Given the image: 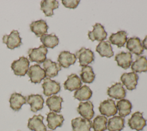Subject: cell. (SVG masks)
Wrapping results in <instances>:
<instances>
[{"label": "cell", "mask_w": 147, "mask_h": 131, "mask_svg": "<svg viewBox=\"0 0 147 131\" xmlns=\"http://www.w3.org/2000/svg\"><path fill=\"white\" fill-rule=\"evenodd\" d=\"M29 64V61L26 57H21L12 62L11 68L16 76H24L28 72Z\"/></svg>", "instance_id": "6da1fadb"}, {"label": "cell", "mask_w": 147, "mask_h": 131, "mask_svg": "<svg viewBox=\"0 0 147 131\" xmlns=\"http://www.w3.org/2000/svg\"><path fill=\"white\" fill-rule=\"evenodd\" d=\"M48 49L43 45L38 48H30L28 51L29 60L31 62H36L37 63H43L47 59Z\"/></svg>", "instance_id": "7a4b0ae2"}, {"label": "cell", "mask_w": 147, "mask_h": 131, "mask_svg": "<svg viewBox=\"0 0 147 131\" xmlns=\"http://www.w3.org/2000/svg\"><path fill=\"white\" fill-rule=\"evenodd\" d=\"M142 114L140 111L135 112L128 119L127 124L131 129L137 131L142 130L146 125V119L143 117Z\"/></svg>", "instance_id": "3957f363"}, {"label": "cell", "mask_w": 147, "mask_h": 131, "mask_svg": "<svg viewBox=\"0 0 147 131\" xmlns=\"http://www.w3.org/2000/svg\"><path fill=\"white\" fill-rule=\"evenodd\" d=\"M2 42L6 44L7 47L13 50L20 47L22 44L21 38L18 31L13 30L9 35H5L2 38Z\"/></svg>", "instance_id": "277c9868"}, {"label": "cell", "mask_w": 147, "mask_h": 131, "mask_svg": "<svg viewBox=\"0 0 147 131\" xmlns=\"http://www.w3.org/2000/svg\"><path fill=\"white\" fill-rule=\"evenodd\" d=\"M76 57L79 60V65L80 66H87L94 61V54L89 48L82 47L76 53Z\"/></svg>", "instance_id": "5b68a950"}, {"label": "cell", "mask_w": 147, "mask_h": 131, "mask_svg": "<svg viewBox=\"0 0 147 131\" xmlns=\"http://www.w3.org/2000/svg\"><path fill=\"white\" fill-rule=\"evenodd\" d=\"M42 87L43 88V93L47 96H49L52 95H56L60 91L61 88L59 83L55 80H52L48 77L44 79Z\"/></svg>", "instance_id": "8992f818"}, {"label": "cell", "mask_w": 147, "mask_h": 131, "mask_svg": "<svg viewBox=\"0 0 147 131\" xmlns=\"http://www.w3.org/2000/svg\"><path fill=\"white\" fill-rule=\"evenodd\" d=\"M99 111L103 115L111 117L115 115L117 113L118 110L114 100L111 99H108L100 103Z\"/></svg>", "instance_id": "52a82bcc"}, {"label": "cell", "mask_w": 147, "mask_h": 131, "mask_svg": "<svg viewBox=\"0 0 147 131\" xmlns=\"http://www.w3.org/2000/svg\"><path fill=\"white\" fill-rule=\"evenodd\" d=\"M30 81L33 83H40L42 80L46 77L44 69L41 68L39 65L35 64L31 66L27 73Z\"/></svg>", "instance_id": "ba28073f"}, {"label": "cell", "mask_w": 147, "mask_h": 131, "mask_svg": "<svg viewBox=\"0 0 147 131\" xmlns=\"http://www.w3.org/2000/svg\"><path fill=\"white\" fill-rule=\"evenodd\" d=\"M107 33L105 31L104 27L100 23H96L93 26V30L88 32V36L92 42L97 40L102 42L107 38Z\"/></svg>", "instance_id": "9c48e42d"}, {"label": "cell", "mask_w": 147, "mask_h": 131, "mask_svg": "<svg viewBox=\"0 0 147 131\" xmlns=\"http://www.w3.org/2000/svg\"><path fill=\"white\" fill-rule=\"evenodd\" d=\"M138 76L136 73L129 72L124 73L121 76V81L126 89L131 91L136 89L138 83Z\"/></svg>", "instance_id": "30bf717a"}, {"label": "cell", "mask_w": 147, "mask_h": 131, "mask_svg": "<svg viewBox=\"0 0 147 131\" xmlns=\"http://www.w3.org/2000/svg\"><path fill=\"white\" fill-rule=\"evenodd\" d=\"M94 105L90 101L80 102L77 108L78 113L84 119H91L94 115Z\"/></svg>", "instance_id": "8fae6325"}, {"label": "cell", "mask_w": 147, "mask_h": 131, "mask_svg": "<svg viewBox=\"0 0 147 131\" xmlns=\"http://www.w3.org/2000/svg\"><path fill=\"white\" fill-rule=\"evenodd\" d=\"M72 131H91L92 122L90 120L77 117L71 121Z\"/></svg>", "instance_id": "7c38bea8"}, {"label": "cell", "mask_w": 147, "mask_h": 131, "mask_svg": "<svg viewBox=\"0 0 147 131\" xmlns=\"http://www.w3.org/2000/svg\"><path fill=\"white\" fill-rule=\"evenodd\" d=\"M107 93L110 98L115 99H122L125 98L126 92L121 83H116L108 88Z\"/></svg>", "instance_id": "4fadbf2b"}, {"label": "cell", "mask_w": 147, "mask_h": 131, "mask_svg": "<svg viewBox=\"0 0 147 131\" xmlns=\"http://www.w3.org/2000/svg\"><path fill=\"white\" fill-rule=\"evenodd\" d=\"M76 59L77 58L75 54L71 53L68 51H63L59 54L57 61L61 66L68 68L75 63Z\"/></svg>", "instance_id": "5bb4252c"}, {"label": "cell", "mask_w": 147, "mask_h": 131, "mask_svg": "<svg viewBox=\"0 0 147 131\" xmlns=\"http://www.w3.org/2000/svg\"><path fill=\"white\" fill-rule=\"evenodd\" d=\"M126 47L130 53L134 54L136 55H140L144 52V48L141 40L137 37L129 38L126 42Z\"/></svg>", "instance_id": "9a60e30c"}, {"label": "cell", "mask_w": 147, "mask_h": 131, "mask_svg": "<svg viewBox=\"0 0 147 131\" xmlns=\"http://www.w3.org/2000/svg\"><path fill=\"white\" fill-rule=\"evenodd\" d=\"M43 68L46 76L48 77V78L56 76L58 74V72L61 69V66L59 63L53 62L50 59H47L43 62Z\"/></svg>", "instance_id": "2e32d148"}, {"label": "cell", "mask_w": 147, "mask_h": 131, "mask_svg": "<svg viewBox=\"0 0 147 131\" xmlns=\"http://www.w3.org/2000/svg\"><path fill=\"white\" fill-rule=\"evenodd\" d=\"M44 117L40 114L34 115L28 120V128L33 131H47V127L43 123Z\"/></svg>", "instance_id": "e0dca14e"}, {"label": "cell", "mask_w": 147, "mask_h": 131, "mask_svg": "<svg viewBox=\"0 0 147 131\" xmlns=\"http://www.w3.org/2000/svg\"><path fill=\"white\" fill-rule=\"evenodd\" d=\"M44 100L42 96L39 94H32L29 95L26 99V103L30 106V110L36 113L43 108Z\"/></svg>", "instance_id": "ac0fdd59"}, {"label": "cell", "mask_w": 147, "mask_h": 131, "mask_svg": "<svg viewBox=\"0 0 147 131\" xmlns=\"http://www.w3.org/2000/svg\"><path fill=\"white\" fill-rule=\"evenodd\" d=\"M115 61L117 62L118 66L127 69L132 63V55L130 52L122 51L115 55Z\"/></svg>", "instance_id": "d6986e66"}, {"label": "cell", "mask_w": 147, "mask_h": 131, "mask_svg": "<svg viewBox=\"0 0 147 131\" xmlns=\"http://www.w3.org/2000/svg\"><path fill=\"white\" fill-rule=\"evenodd\" d=\"M64 120V118L61 114H57L55 112H49L47 114V126L52 130H55L57 127L61 126Z\"/></svg>", "instance_id": "ffe728a7"}, {"label": "cell", "mask_w": 147, "mask_h": 131, "mask_svg": "<svg viewBox=\"0 0 147 131\" xmlns=\"http://www.w3.org/2000/svg\"><path fill=\"white\" fill-rule=\"evenodd\" d=\"M82 84L80 78L77 74L73 73L68 76L67 80L64 83V88L65 89L72 91L80 88Z\"/></svg>", "instance_id": "44dd1931"}, {"label": "cell", "mask_w": 147, "mask_h": 131, "mask_svg": "<svg viewBox=\"0 0 147 131\" xmlns=\"http://www.w3.org/2000/svg\"><path fill=\"white\" fill-rule=\"evenodd\" d=\"M29 26L31 31L34 32L37 37H41L42 35L47 34L48 29L46 21L43 20L33 21Z\"/></svg>", "instance_id": "7402d4cb"}, {"label": "cell", "mask_w": 147, "mask_h": 131, "mask_svg": "<svg viewBox=\"0 0 147 131\" xmlns=\"http://www.w3.org/2000/svg\"><path fill=\"white\" fill-rule=\"evenodd\" d=\"M127 40V33L125 31H119L117 33H112L109 37L110 43L117 46L119 48L124 47Z\"/></svg>", "instance_id": "603a6c76"}, {"label": "cell", "mask_w": 147, "mask_h": 131, "mask_svg": "<svg viewBox=\"0 0 147 131\" xmlns=\"http://www.w3.org/2000/svg\"><path fill=\"white\" fill-rule=\"evenodd\" d=\"M10 106L14 111H18L22 106L26 103V98L21 93H13L11 95L9 99Z\"/></svg>", "instance_id": "cb8c5ba5"}, {"label": "cell", "mask_w": 147, "mask_h": 131, "mask_svg": "<svg viewBox=\"0 0 147 131\" xmlns=\"http://www.w3.org/2000/svg\"><path fill=\"white\" fill-rule=\"evenodd\" d=\"M125 127V119L120 116H114L109 118L107 129L109 131H121Z\"/></svg>", "instance_id": "d4e9b609"}, {"label": "cell", "mask_w": 147, "mask_h": 131, "mask_svg": "<svg viewBox=\"0 0 147 131\" xmlns=\"http://www.w3.org/2000/svg\"><path fill=\"white\" fill-rule=\"evenodd\" d=\"M59 5V2L56 0H43L40 3L41 10L47 17L53 16V10L58 8Z\"/></svg>", "instance_id": "484cf974"}, {"label": "cell", "mask_w": 147, "mask_h": 131, "mask_svg": "<svg viewBox=\"0 0 147 131\" xmlns=\"http://www.w3.org/2000/svg\"><path fill=\"white\" fill-rule=\"evenodd\" d=\"M96 51L102 57L111 58L114 55L113 48L109 41L100 42L96 47Z\"/></svg>", "instance_id": "4316f807"}, {"label": "cell", "mask_w": 147, "mask_h": 131, "mask_svg": "<svg viewBox=\"0 0 147 131\" xmlns=\"http://www.w3.org/2000/svg\"><path fill=\"white\" fill-rule=\"evenodd\" d=\"M63 98L59 96L52 95L46 100V104L51 111L55 113H60L61 109Z\"/></svg>", "instance_id": "83f0119b"}, {"label": "cell", "mask_w": 147, "mask_h": 131, "mask_svg": "<svg viewBox=\"0 0 147 131\" xmlns=\"http://www.w3.org/2000/svg\"><path fill=\"white\" fill-rule=\"evenodd\" d=\"M116 106L119 116L122 118L126 117L131 113L132 105L131 102L127 99H122L119 100L117 102Z\"/></svg>", "instance_id": "f1b7e54d"}, {"label": "cell", "mask_w": 147, "mask_h": 131, "mask_svg": "<svg viewBox=\"0 0 147 131\" xmlns=\"http://www.w3.org/2000/svg\"><path fill=\"white\" fill-rule=\"evenodd\" d=\"M131 69L133 72L141 73L147 72V59L145 56L137 57L136 61L132 62Z\"/></svg>", "instance_id": "f546056e"}, {"label": "cell", "mask_w": 147, "mask_h": 131, "mask_svg": "<svg viewBox=\"0 0 147 131\" xmlns=\"http://www.w3.org/2000/svg\"><path fill=\"white\" fill-rule=\"evenodd\" d=\"M92 92L90 87L84 85L76 90L74 93V97L80 101L88 100L92 96Z\"/></svg>", "instance_id": "4dcf8cb0"}, {"label": "cell", "mask_w": 147, "mask_h": 131, "mask_svg": "<svg viewBox=\"0 0 147 131\" xmlns=\"http://www.w3.org/2000/svg\"><path fill=\"white\" fill-rule=\"evenodd\" d=\"M40 41L46 48H53L59 42L58 37L55 34H45L40 37Z\"/></svg>", "instance_id": "1f68e13d"}, {"label": "cell", "mask_w": 147, "mask_h": 131, "mask_svg": "<svg viewBox=\"0 0 147 131\" xmlns=\"http://www.w3.org/2000/svg\"><path fill=\"white\" fill-rule=\"evenodd\" d=\"M81 80L85 83H91L95 78V74L93 71L92 68L90 66H83L82 68L80 73Z\"/></svg>", "instance_id": "d6a6232c"}, {"label": "cell", "mask_w": 147, "mask_h": 131, "mask_svg": "<svg viewBox=\"0 0 147 131\" xmlns=\"http://www.w3.org/2000/svg\"><path fill=\"white\" fill-rule=\"evenodd\" d=\"M107 118L104 115H98L93 120L92 128L94 131H105L107 129Z\"/></svg>", "instance_id": "836d02e7"}, {"label": "cell", "mask_w": 147, "mask_h": 131, "mask_svg": "<svg viewBox=\"0 0 147 131\" xmlns=\"http://www.w3.org/2000/svg\"><path fill=\"white\" fill-rule=\"evenodd\" d=\"M63 5L67 8L75 9L79 5L80 1L79 0H62Z\"/></svg>", "instance_id": "e575fe53"}, {"label": "cell", "mask_w": 147, "mask_h": 131, "mask_svg": "<svg viewBox=\"0 0 147 131\" xmlns=\"http://www.w3.org/2000/svg\"><path fill=\"white\" fill-rule=\"evenodd\" d=\"M142 45L144 49H145L147 50V35L145 37V38L142 40Z\"/></svg>", "instance_id": "d590c367"}, {"label": "cell", "mask_w": 147, "mask_h": 131, "mask_svg": "<svg viewBox=\"0 0 147 131\" xmlns=\"http://www.w3.org/2000/svg\"><path fill=\"white\" fill-rule=\"evenodd\" d=\"M47 131H51V130H47Z\"/></svg>", "instance_id": "8d00e7d4"}]
</instances>
